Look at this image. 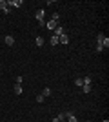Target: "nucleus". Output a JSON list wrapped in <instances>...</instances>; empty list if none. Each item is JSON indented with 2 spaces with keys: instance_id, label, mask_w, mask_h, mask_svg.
<instances>
[{
  "instance_id": "21",
  "label": "nucleus",
  "mask_w": 109,
  "mask_h": 122,
  "mask_svg": "<svg viewBox=\"0 0 109 122\" xmlns=\"http://www.w3.org/2000/svg\"><path fill=\"white\" fill-rule=\"evenodd\" d=\"M60 122H66V120H60Z\"/></svg>"
},
{
  "instance_id": "19",
  "label": "nucleus",
  "mask_w": 109,
  "mask_h": 122,
  "mask_svg": "<svg viewBox=\"0 0 109 122\" xmlns=\"http://www.w3.org/2000/svg\"><path fill=\"white\" fill-rule=\"evenodd\" d=\"M82 82H84V84H91V78H89V76H85V78H82Z\"/></svg>"
},
{
  "instance_id": "2",
  "label": "nucleus",
  "mask_w": 109,
  "mask_h": 122,
  "mask_svg": "<svg viewBox=\"0 0 109 122\" xmlns=\"http://www.w3.org/2000/svg\"><path fill=\"white\" fill-rule=\"evenodd\" d=\"M5 2H7V5H11V7H16V9L22 5V0H5Z\"/></svg>"
},
{
  "instance_id": "14",
  "label": "nucleus",
  "mask_w": 109,
  "mask_h": 122,
  "mask_svg": "<svg viewBox=\"0 0 109 122\" xmlns=\"http://www.w3.org/2000/svg\"><path fill=\"white\" fill-rule=\"evenodd\" d=\"M15 93H16V95H22V86H20V84H16V86H15Z\"/></svg>"
},
{
  "instance_id": "6",
  "label": "nucleus",
  "mask_w": 109,
  "mask_h": 122,
  "mask_svg": "<svg viewBox=\"0 0 109 122\" xmlns=\"http://www.w3.org/2000/svg\"><path fill=\"white\" fill-rule=\"evenodd\" d=\"M58 42H62V44H69V36L64 33V35H60L58 36Z\"/></svg>"
},
{
  "instance_id": "18",
  "label": "nucleus",
  "mask_w": 109,
  "mask_h": 122,
  "mask_svg": "<svg viewBox=\"0 0 109 122\" xmlns=\"http://www.w3.org/2000/svg\"><path fill=\"white\" fill-rule=\"evenodd\" d=\"M58 18H60V15H58V13H53V16H51V20L58 22Z\"/></svg>"
},
{
  "instance_id": "4",
  "label": "nucleus",
  "mask_w": 109,
  "mask_h": 122,
  "mask_svg": "<svg viewBox=\"0 0 109 122\" xmlns=\"http://www.w3.org/2000/svg\"><path fill=\"white\" fill-rule=\"evenodd\" d=\"M0 9L4 11L5 15H7V13H9V7H7V2H5V0H0Z\"/></svg>"
},
{
  "instance_id": "16",
  "label": "nucleus",
  "mask_w": 109,
  "mask_h": 122,
  "mask_svg": "<svg viewBox=\"0 0 109 122\" xmlns=\"http://www.w3.org/2000/svg\"><path fill=\"white\" fill-rule=\"evenodd\" d=\"M75 84H76V87H82V86H84L82 78H76V80H75Z\"/></svg>"
},
{
  "instance_id": "10",
  "label": "nucleus",
  "mask_w": 109,
  "mask_h": 122,
  "mask_svg": "<svg viewBox=\"0 0 109 122\" xmlns=\"http://www.w3.org/2000/svg\"><path fill=\"white\" fill-rule=\"evenodd\" d=\"M82 91L84 93H89V91H91V84H84V86H82Z\"/></svg>"
},
{
  "instance_id": "12",
  "label": "nucleus",
  "mask_w": 109,
  "mask_h": 122,
  "mask_svg": "<svg viewBox=\"0 0 109 122\" xmlns=\"http://www.w3.org/2000/svg\"><path fill=\"white\" fill-rule=\"evenodd\" d=\"M102 40H104V35H102V33H98V35H96V44H100V46H102Z\"/></svg>"
},
{
  "instance_id": "13",
  "label": "nucleus",
  "mask_w": 109,
  "mask_h": 122,
  "mask_svg": "<svg viewBox=\"0 0 109 122\" xmlns=\"http://www.w3.org/2000/svg\"><path fill=\"white\" fill-rule=\"evenodd\" d=\"M55 35H57V36H60V35H64V29H62V27H60V25H58L57 29H55Z\"/></svg>"
},
{
  "instance_id": "8",
  "label": "nucleus",
  "mask_w": 109,
  "mask_h": 122,
  "mask_svg": "<svg viewBox=\"0 0 109 122\" xmlns=\"http://www.w3.org/2000/svg\"><path fill=\"white\" fill-rule=\"evenodd\" d=\"M102 47H104V49H107V47H109V38H107V36H104V40H102Z\"/></svg>"
},
{
  "instance_id": "15",
  "label": "nucleus",
  "mask_w": 109,
  "mask_h": 122,
  "mask_svg": "<svg viewBox=\"0 0 109 122\" xmlns=\"http://www.w3.org/2000/svg\"><path fill=\"white\" fill-rule=\"evenodd\" d=\"M42 95H44V98H46V97H49V95H51V89H49V87H46V89L42 91Z\"/></svg>"
},
{
  "instance_id": "11",
  "label": "nucleus",
  "mask_w": 109,
  "mask_h": 122,
  "mask_svg": "<svg viewBox=\"0 0 109 122\" xmlns=\"http://www.w3.org/2000/svg\"><path fill=\"white\" fill-rule=\"evenodd\" d=\"M49 42H51V46H57V44H58V36H57V35H53Z\"/></svg>"
},
{
  "instance_id": "17",
  "label": "nucleus",
  "mask_w": 109,
  "mask_h": 122,
  "mask_svg": "<svg viewBox=\"0 0 109 122\" xmlns=\"http://www.w3.org/2000/svg\"><path fill=\"white\" fill-rule=\"evenodd\" d=\"M36 102H38V104L44 102V95H42V93H40V95H36Z\"/></svg>"
},
{
  "instance_id": "20",
  "label": "nucleus",
  "mask_w": 109,
  "mask_h": 122,
  "mask_svg": "<svg viewBox=\"0 0 109 122\" xmlns=\"http://www.w3.org/2000/svg\"><path fill=\"white\" fill-rule=\"evenodd\" d=\"M102 122H109V120H107V118H105V120H102Z\"/></svg>"
},
{
  "instance_id": "5",
  "label": "nucleus",
  "mask_w": 109,
  "mask_h": 122,
  "mask_svg": "<svg viewBox=\"0 0 109 122\" xmlns=\"http://www.w3.org/2000/svg\"><path fill=\"white\" fill-rule=\"evenodd\" d=\"M66 115V118H67V122H76V117L73 115V111H67V113H64Z\"/></svg>"
},
{
  "instance_id": "9",
  "label": "nucleus",
  "mask_w": 109,
  "mask_h": 122,
  "mask_svg": "<svg viewBox=\"0 0 109 122\" xmlns=\"http://www.w3.org/2000/svg\"><path fill=\"white\" fill-rule=\"evenodd\" d=\"M36 46H38V47L44 46V36H36Z\"/></svg>"
},
{
  "instance_id": "3",
  "label": "nucleus",
  "mask_w": 109,
  "mask_h": 122,
  "mask_svg": "<svg viewBox=\"0 0 109 122\" xmlns=\"http://www.w3.org/2000/svg\"><path fill=\"white\" fill-rule=\"evenodd\" d=\"M58 27V22H55V20H47V29L49 31H55Z\"/></svg>"
},
{
  "instance_id": "1",
  "label": "nucleus",
  "mask_w": 109,
  "mask_h": 122,
  "mask_svg": "<svg viewBox=\"0 0 109 122\" xmlns=\"http://www.w3.org/2000/svg\"><path fill=\"white\" fill-rule=\"evenodd\" d=\"M44 15H46L44 9H38V11H36V15H35V18L38 20V24H40V25H46V22H44Z\"/></svg>"
},
{
  "instance_id": "7",
  "label": "nucleus",
  "mask_w": 109,
  "mask_h": 122,
  "mask_svg": "<svg viewBox=\"0 0 109 122\" xmlns=\"http://www.w3.org/2000/svg\"><path fill=\"white\" fill-rule=\"evenodd\" d=\"M5 44H7V46H13V44H15V38H13L11 35H7L5 36Z\"/></svg>"
}]
</instances>
